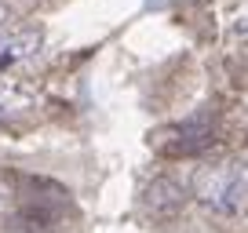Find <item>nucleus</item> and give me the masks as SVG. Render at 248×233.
Listing matches in <instances>:
<instances>
[{"label":"nucleus","mask_w":248,"mask_h":233,"mask_svg":"<svg viewBox=\"0 0 248 233\" xmlns=\"http://www.w3.org/2000/svg\"><path fill=\"white\" fill-rule=\"evenodd\" d=\"M15 22H18V11L11 8L8 0H0V37H4V33H11V29H15Z\"/></svg>","instance_id":"6"},{"label":"nucleus","mask_w":248,"mask_h":233,"mask_svg":"<svg viewBox=\"0 0 248 233\" xmlns=\"http://www.w3.org/2000/svg\"><path fill=\"white\" fill-rule=\"evenodd\" d=\"M40 44H44V37H40V29H11L0 37V73H11L18 70V66H26L30 58H37Z\"/></svg>","instance_id":"4"},{"label":"nucleus","mask_w":248,"mask_h":233,"mask_svg":"<svg viewBox=\"0 0 248 233\" xmlns=\"http://www.w3.org/2000/svg\"><path fill=\"white\" fill-rule=\"evenodd\" d=\"M212 135H216L212 116L197 113V116H190V120H183V124L168 128V131L157 139V149L168 153V157H190V153H201L204 146H212Z\"/></svg>","instance_id":"2"},{"label":"nucleus","mask_w":248,"mask_h":233,"mask_svg":"<svg viewBox=\"0 0 248 233\" xmlns=\"http://www.w3.org/2000/svg\"><path fill=\"white\" fill-rule=\"evenodd\" d=\"M186 201H190V189H186L183 182H175L171 175H157V179L146 182V189H142V211H146L150 218H161V222L175 218L179 211L186 208Z\"/></svg>","instance_id":"3"},{"label":"nucleus","mask_w":248,"mask_h":233,"mask_svg":"<svg viewBox=\"0 0 248 233\" xmlns=\"http://www.w3.org/2000/svg\"><path fill=\"white\" fill-rule=\"evenodd\" d=\"M15 204H18V193L8 179H0V222H8L15 215Z\"/></svg>","instance_id":"5"},{"label":"nucleus","mask_w":248,"mask_h":233,"mask_svg":"<svg viewBox=\"0 0 248 233\" xmlns=\"http://www.w3.org/2000/svg\"><path fill=\"white\" fill-rule=\"evenodd\" d=\"M194 201L219 218H245L248 215V160H226L219 168L197 171Z\"/></svg>","instance_id":"1"}]
</instances>
